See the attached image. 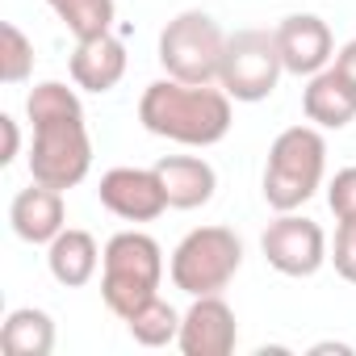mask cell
Instances as JSON below:
<instances>
[{"instance_id":"cell-1","label":"cell","mask_w":356,"mask_h":356,"mask_svg":"<svg viewBox=\"0 0 356 356\" xmlns=\"http://www.w3.org/2000/svg\"><path fill=\"white\" fill-rule=\"evenodd\" d=\"M26 118L34 122L30 176L51 189H76L92 168V138L84 126V105L76 88L59 80H42L26 97Z\"/></svg>"},{"instance_id":"cell-2","label":"cell","mask_w":356,"mask_h":356,"mask_svg":"<svg viewBox=\"0 0 356 356\" xmlns=\"http://www.w3.org/2000/svg\"><path fill=\"white\" fill-rule=\"evenodd\" d=\"M138 122L155 138L181 147H214L231 134V97L218 84H185V80H155L138 97Z\"/></svg>"},{"instance_id":"cell-3","label":"cell","mask_w":356,"mask_h":356,"mask_svg":"<svg viewBox=\"0 0 356 356\" xmlns=\"http://www.w3.org/2000/svg\"><path fill=\"white\" fill-rule=\"evenodd\" d=\"M327 172V143L318 126H289L273 138L268 163H264V202L277 214L302 210Z\"/></svg>"},{"instance_id":"cell-4","label":"cell","mask_w":356,"mask_h":356,"mask_svg":"<svg viewBox=\"0 0 356 356\" xmlns=\"http://www.w3.org/2000/svg\"><path fill=\"white\" fill-rule=\"evenodd\" d=\"M163 248L143 231H118L101 252V298L118 318H130L159 293Z\"/></svg>"},{"instance_id":"cell-5","label":"cell","mask_w":356,"mask_h":356,"mask_svg":"<svg viewBox=\"0 0 356 356\" xmlns=\"http://www.w3.org/2000/svg\"><path fill=\"white\" fill-rule=\"evenodd\" d=\"M239 264H243V239L235 231L197 227L176 243V252L168 260V277L181 293L206 298V293H222L235 281Z\"/></svg>"},{"instance_id":"cell-6","label":"cell","mask_w":356,"mask_h":356,"mask_svg":"<svg viewBox=\"0 0 356 356\" xmlns=\"http://www.w3.org/2000/svg\"><path fill=\"white\" fill-rule=\"evenodd\" d=\"M222 55H227V34L202 9L176 13L159 30V67L172 80H185V84H218Z\"/></svg>"},{"instance_id":"cell-7","label":"cell","mask_w":356,"mask_h":356,"mask_svg":"<svg viewBox=\"0 0 356 356\" xmlns=\"http://www.w3.org/2000/svg\"><path fill=\"white\" fill-rule=\"evenodd\" d=\"M281 72H285V63H281V51H277V34H268V30L227 34V55H222L218 84L227 88L231 101L256 105V101L273 97Z\"/></svg>"},{"instance_id":"cell-8","label":"cell","mask_w":356,"mask_h":356,"mask_svg":"<svg viewBox=\"0 0 356 356\" xmlns=\"http://www.w3.org/2000/svg\"><path fill=\"white\" fill-rule=\"evenodd\" d=\"M260 252H264L268 268H277L281 277H314L331 260L323 227L314 218H302L298 210L268 222V231L260 235Z\"/></svg>"},{"instance_id":"cell-9","label":"cell","mask_w":356,"mask_h":356,"mask_svg":"<svg viewBox=\"0 0 356 356\" xmlns=\"http://www.w3.org/2000/svg\"><path fill=\"white\" fill-rule=\"evenodd\" d=\"M97 197L122 222H155L163 210H172L155 168H109L97 185Z\"/></svg>"},{"instance_id":"cell-10","label":"cell","mask_w":356,"mask_h":356,"mask_svg":"<svg viewBox=\"0 0 356 356\" xmlns=\"http://www.w3.org/2000/svg\"><path fill=\"white\" fill-rule=\"evenodd\" d=\"M235 343H239V327H235V310L222 302V293L193 298V306L181 314L176 348L185 356H231Z\"/></svg>"},{"instance_id":"cell-11","label":"cell","mask_w":356,"mask_h":356,"mask_svg":"<svg viewBox=\"0 0 356 356\" xmlns=\"http://www.w3.org/2000/svg\"><path fill=\"white\" fill-rule=\"evenodd\" d=\"M277 51H281V63L289 76H318L323 67H331L335 59V38H331V26L314 13H289L277 30Z\"/></svg>"},{"instance_id":"cell-12","label":"cell","mask_w":356,"mask_h":356,"mask_svg":"<svg viewBox=\"0 0 356 356\" xmlns=\"http://www.w3.org/2000/svg\"><path fill=\"white\" fill-rule=\"evenodd\" d=\"M67 72H72L76 88H84V92L101 97V92L118 88L122 76H126V47H122V38L113 30L97 34V38H80L72 59H67Z\"/></svg>"},{"instance_id":"cell-13","label":"cell","mask_w":356,"mask_h":356,"mask_svg":"<svg viewBox=\"0 0 356 356\" xmlns=\"http://www.w3.org/2000/svg\"><path fill=\"white\" fill-rule=\"evenodd\" d=\"M155 172L163 181V193H168L172 210H202V206L214 202L218 172H214L210 159H202V155H163V159H155Z\"/></svg>"},{"instance_id":"cell-14","label":"cell","mask_w":356,"mask_h":356,"mask_svg":"<svg viewBox=\"0 0 356 356\" xmlns=\"http://www.w3.org/2000/svg\"><path fill=\"white\" fill-rule=\"evenodd\" d=\"M9 222H13V235H17V239H26V243H51V239L67 227L63 193L34 181L30 189H22V193L13 197Z\"/></svg>"},{"instance_id":"cell-15","label":"cell","mask_w":356,"mask_h":356,"mask_svg":"<svg viewBox=\"0 0 356 356\" xmlns=\"http://www.w3.org/2000/svg\"><path fill=\"white\" fill-rule=\"evenodd\" d=\"M302 113L318 130H343L356 118V88L335 67H323L302 88Z\"/></svg>"},{"instance_id":"cell-16","label":"cell","mask_w":356,"mask_h":356,"mask_svg":"<svg viewBox=\"0 0 356 356\" xmlns=\"http://www.w3.org/2000/svg\"><path fill=\"white\" fill-rule=\"evenodd\" d=\"M47 268H51V277H55L59 285L80 289V285H88V281L97 277V268H101V248H97V239H92L88 231L63 227V231L47 243Z\"/></svg>"},{"instance_id":"cell-17","label":"cell","mask_w":356,"mask_h":356,"mask_svg":"<svg viewBox=\"0 0 356 356\" xmlns=\"http://www.w3.org/2000/svg\"><path fill=\"white\" fill-rule=\"evenodd\" d=\"M0 348L9 356H51L55 348V318L38 306H17L9 310L0 327Z\"/></svg>"},{"instance_id":"cell-18","label":"cell","mask_w":356,"mask_h":356,"mask_svg":"<svg viewBox=\"0 0 356 356\" xmlns=\"http://www.w3.org/2000/svg\"><path fill=\"white\" fill-rule=\"evenodd\" d=\"M130 339L143 343V348H168L176 343V335H181V314H176V306H168L159 293L151 302H143L130 318H122Z\"/></svg>"},{"instance_id":"cell-19","label":"cell","mask_w":356,"mask_h":356,"mask_svg":"<svg viewBox=\"0 0 356 356\" xmlns=\"http://www.w3.org/2000/svg\"><path fill=\"white\" fill-rule=\"evenodd\" d=\"M51 13L80 38H97V34H109L113 30V0H47Z\"/></svg>"},{"instance_id":"cell-20","label":"cell","mask_w":356,"mask_h":356,"mask_svg":"<svg viewBox=\"0 0 356 356\" xmlns=\"http://www.w3.org/2000/svg\"><path fill=\"white\" fill-rule=\"evenodd\" d=\"M30 72H34V42L13 22H5L0 26V80L22 84V80H30Z\"/></svg>"},{"instance_id":"cell-21","label":"cell","mask_w":356,"mask_h":356,"mask_svg":"<svg viewBox=\"0 0 356 356\" xmlns=\"http://www.w3.org/2000/svg\"><path fill=\"white\" fill-rule=\"evenodd\" d=\"M327 206L339 222H356V163L335 172V181L327 185Z\"/></svg>"},{"instance_id":"cell-22","label":"cell","mask_w":356,"mask_h":356,"mask_svg":"<svg viewBox=\"0 0 356 356\" xmlns=\"http://www.w3.org/2000/svg\"><path fill=\"white\" fill-rule=\"evenodd\" d=\"M331 264L343 281L356 285V222H339L335 227V248H331Z\"/></svg>"},{"instance_id":"cell-23","label":"cell","mask_w":356,"mask_h":356,"mask_svg":"<svg viewBox=\"0 0 356 356\" xmlns=\"http://www.w3.org/2000/svg\"><path fill=\"white\" fill-rule=\"evenodd\" d=\"M331 67H335V72H339V76H343V80H348L352 88H356V38H352V42H343V47L335 51Z\"/></svg>"},{"instance_id":"cell-24","label":"cell","mask_w":356,"mask_h":356,"mask_svg":"<svg viewBox=\"0 0 356 356\" xmlns=\"http://www.w3.org/2000/svg\"><path fill=\"white\" fill-rule=\"evenodd\" d=\"M0 130H5V151H0V163H13L17 151H22V130H17V122H13L9 113L0 118Z\"/></svg>"},{"instance_id":"cell-25","label":"cell","mask_w":356,"mask_h":356,"mask_svg":"<svg viewBox=\"0 0 356 356\" xmlns=\"http://www.w3.org/2000/svg\"><path fill=\"white\" fill-rule=\"evenodd\" d=\"M352 356V343H335V339H323V343H314L310 348V356Z\"/></svg>"}]
</instances>
